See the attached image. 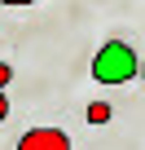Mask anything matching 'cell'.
I'll return each mask as SVG.
<instances>
[{
	"instance_id": "cell-3",
	"label": "cell",
	"mask_w": 145,
	"mask_h": 150,
	"mask_svg": "<svg viewBox=\"0 0 145 150\" xmlns=\"http://www.w3.org/2000/svg\"><path fill=\"white\" fill-rule=\"evenodd\" d=\"M9 80H13V66H9V62H0V93L9 88Z\"/></svg>"
},
{
	"instance_id": "cell-1",
	"label": "cell",
	"mask_w": 145,
	"mask_h": 150,
	"mask_svg": "<svg viewBox=\"0 0 145 150\" xmlns=\"http://www.w3.org/2000/svg\"><path fill=\"white\" fill-rule=\"evenodd\" d=\"M141 75V57L132 53V44L123 40H106L92 57V80L97 84H127Z\"/></svg>"
},
{
	"instance_id": "cell-4",
	"label": "cell",
	"mask_w": 145,
	"mask_h": 150,
	"mask_svg": "<svg viewBox=\"0 0 145 150\" xmlns=\"http://www.w3.org/2000/svg\"><path fill=\"white\" fill-rule=\"evenodd\" d=\"M5 119H9V97L0 93V124H5Z\"/></svg>"
},
{
	"instance_id": "cell-2",
	"label": "cell",
	"mask_w": 145,
	"mask_h": 150,
	"mask_svg": "<svg viewBox=\"0 0 145 150\" xmlns=\"http://www.w3.org/2000/svg\"><path fill=\"white\" fill-rule=\"evenodd\" d=\"M18 150H70V137L62 128H31V132H22Z\"/></svg>"
},
{
	"instance_id": "cell-6",
	"label": "cell",
	"mask_w": 145,
	"mask_h": 150,
	"mask_svg": "<svg viewBox=\"0 0 145 150\" xmlns=\"http://www.w3.org/2000/svg\"><path fill=\"white\" fill-rule=\"evenodd\" d=\"M141 80H145V62H141Z\"/></svg>"
},
{
	"instance_id": "cell-5",
	"label": "cell",
	"mask_w": 145,
	"mask_h": 150,
	"mask_svg": "<svg viewBox=\"0 0 145 150\" xmlns=\"http://www.w3.org/2000/svg\"><path fill=\"white\" fill-rule=\"evenodd\" d=\"M0 5H13V9H22V5H35V0H0Z\"/></svg>"
}]
</instances>
